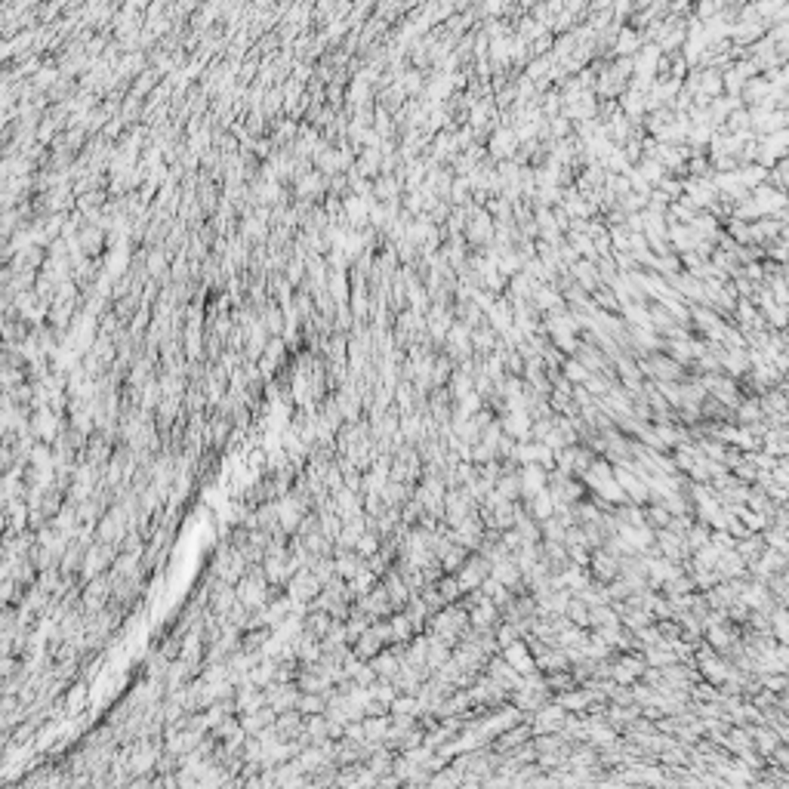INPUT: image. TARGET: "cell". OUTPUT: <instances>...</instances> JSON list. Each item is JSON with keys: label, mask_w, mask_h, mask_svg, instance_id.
Listing matches in <instances>:
<instances>
[{"label": "cell", "mask_w": 789, "mask_h": 789, "mask_svg": "<svg viewBox=\"0 0 789 789\" xmlns=\"http://www.w3.org/2000/svg\"><path fill=\"white\" fill-rule=\"evenodd\" d=\"M490 574V565L484 558H475L472 565H466L462 567V574H460V586L462 589H475V586H481L484 583V576Z\"/></svg>", "instance_id": "277c9868"}, {"label": "cell", "mask_w": 789, "mask_h": 789, "mask_svg": "<svg viewBox=\"0 0 789 789\" xmlns=\"http://www.w3.org/2000/svg\"><path fill=\"white\" fill-rule=\"evenodd\" d=\"M490 574H494V580H500L503 586H515V583H518V574H521V567H515L512 561L500 558V561H496L494 567H490Z\"/></svg>", "instance_id": "ba28073f"}, {"label": "cell", "mask_w": 789, "mask_h": 789, "mask_svg": "<svg viewBox=\"0 0 789 789\" xmlns=\"http://www.w3.org/2000/svg\"><path fill=\"white\" fill-rule=\"evenodd\" d=\"M327 626H330L327 614H315V616H311V623H309V629H311L315 635H324V632H327Z\"/></svg>", "instance_id": "44dd1931"}, {"label": "cell", "mask_w": 789, "mask_h": 789, "mask_svg": "<svg viewBox=\"0 0 789 789\" xmlns=\"http://www.w3.org/2000/svg\"><path fill=\"white\" fill-rule=\"evenodd\" d=\"M543 484H546V472H543V466H536V462H527L525 472H521V494L536 496V494L543 490Z\"/></svg>", "instance_id": "3957f363"}, {"label": "cell", "mask_w": 789, "mask_h": 789, "mask_svg": "<svg viewBox=\"0 0 789 789\" xmlns=\"http://www.w3.org/2000/svg\"><path fill=\"white\" fill-rule=\"evenodd\" d=\"M364 731H367V737H382V734H386V721H382V719L364 721Z\"/></svg>", "instance_id": "603a6c76"}, {"label": "cell", "mask_w": 789, "mask_h": 789, "mask_svg": "<svg viewBox=\"0 0 789 789\" xmlns=\"http://www.w3.org/2000/svg\"><path fill=\"white\" fill-rule=\"evenodd\" d=\"M737 416L740 422H752L761 416V401H746V404H737Z\"/></svg>", "instance_id": "e0dca14e"}, {"label": "cell", "mask_w": 789, "mask_h": 789, "mask_svg": "<svg viewBox=\"0 0 789 789\" xmlns=\"http://www.w3.org/2000/svg\"><path fill=\"white\" fill-rule=\"evenodd\" d=\"M506 432L509 435H518V438H527V432H530V420H527V410H512V413L506 416Z\"/></svg>", "instance_id": "9c48e42d"}, {"label": "cell", "mask_w": 789, "mask_h": 789, "mask_svg": "<svg viewBox=\"0 0 789 789\" xmlns=\"http://www.w3.org/2000/svg\"><path fill=\"white\" fill-rule=\"evenodd\" d=\"M755 737V746L761 749L765 755H774V749H777V734L774 731H752Z\"/></svg>", "instance_id": "4fadbf2b"}, {"label": "cell", "mask_w": 789, "mask_h": 789, "mask_svg": "<svg viewBox=\"0 0 789 789\" xmlns=\"http://www.w3.org/2000/svg\"><path fill=\"white\" fill-rule=\"evenodd\" d=\"M567 614H570V623H576V626H586V623H589V605H586V601H570Z\"/></svg>", "instance_id": "9a60e30c"}, {"label": "cell", "mask_w": 789, "mask_h": 789, "mask_svg": "<svg viewBox=\"0 0 789 789\" xmlns=\"http://www.w3.org/2000/svg\"><path fill=\"white\" fill-rule=\"evenodd\" d=\"M728 641L731 639H728V632L721 629V623L719 626H709V645H712L715 651H728Z\"/></svg>", "instance_id": "ac0fdd59"}, {"label": "cell", "mask_w": 789, "mask_h": 789, "mask_svg": "<svg viewBox=\"0 0 789 789\" xmlns=\"http://www.w3.org/2000/svg\"><path fill=\"white\" fill-rule=\"evenodd\" d=\"M740 601L746 607H755V611H765L768 607V589L761 583H749V586H740Z\"/></svg>", "instance_id": "5b68a950"}, {"label": "cell", "mask_w": 789, "mask_h": 789, "mask_svg": "<svg viewBox=\"0 0 789 789\" xmlns=\"http://www.w3.org/2000/svg\"><path fill=\"white\" fill-rule=\"evenodd\" d=\"M506 663L515 672H534L536 657H530V651L525 645H506Z\"/></svg>", "instance_id": "7a4b0ae2"}, {"label": "cell", "mask_w": 789, "mask_h": 789, "mask_svg": "<svg viewBox=\"0 0 789 789\" xmlns=\"http://www.w3.org/2000/svg\"><path fill=\"white\" fill-rule=\"evenodd\" d=\"M737 552L743 555L746 561H759V558H761V555H759V552H761V543H759V536H749V540H743V543H740V546H737Z\"/></svg>", "instance_id": "2e32d148"}, {"label": "cell", "mask_w": 789, "mask_h": 789, "mask_svg": "<svg viewBox=\"0 0 789 789\" xmlns=\"http://www.w3.org/2000/svg\"><path fill=\"white\" fill-rule=\"evenodd\" d=\"M774 481L780 484V487H789V462L786 460H777V466H774Z\"/></svg>", "instance_id": "ffe728a7"}, {"label": "cell", "mask_w": 789, "mask_h": 789, "mask_svg": "<svg viewBox=\"0 0 789 789\" xmlns=\"http://www.w3.org/2000/svg\"><path fill=\"white\" fill-rule=\"evenodd\" d=\"M565 373L570 376V380H576V382H586V380H589L586 370H583L576 361H567V364H565Z\"/></svg>", "instance_id": "7402d4cb"}, {"label": "cell", "mask_w": 789, "mask_h": 789, "mask_svg": "<svg viewBox=\"0 0 789 789\" xmlns=\"http://www.w3.org/2000/svg\"><path fill=\"white\" fill-rule=\"evenodd\" d=\"M703 675H706L709 681H715V685H721V681L731 679V669L725 666V660H715V657H709V654H703Z\"/></svg>", "instance_id": "52a82bcc"}, {"label": "cell", "mask_w": 789, "mask_h": 789, "mask_svg": "<svg viewBox=\"0 0 789 789\" xmlns=\"http://www.w3.org/2000/svg\"><path fill=\"white\" fill-rule=\"evenodd\" d=\"M771 626H774V632H777V639L789 645V614H786V611H774Z\"/></svg>", "instance_id": "5bb4252c"}, {"label": "cell", "mask_w": 789, "mask_h": 789, "mask_svg": "<svg viewBox=\"0 0 789 789\" xmlns=\"http://www.w3.org/2000/svg\"><path fill=\"white\" fill-rule=\"evenodd\" d=\"M589 697H592V691H589V694H565V697H561V706H565V709H583L589 703Z\"/></svg>", "instance_id": "d6986e66"}, {"label": "cell", "mask_w": 789, "mask_h": 789, "mask_svg": "<svg viewBox=\"0 0 789 789\" xmlns=\"http://www.w3.org/2000/svg\"><path fill=\"white\" fill-rule=\"evenodd\" d=\"M552 512H555V496L549 494V490H540V494L534 496V515L540 521H546V518H552Z\"/></svg>", "instance_id": "30bf717a"}, {"label": "cell", "mask_w": 789, "mask_h": 789, "mask_svg": "<svg viewBox=\"0 0 789 789\" xmlns=\"http://www.w3.org/2000/svg\"><path fill=\"white\" fill-rule=\"evenodd\" d=\"M592 567H595V574H598L601 580H611V576L616 574V561L611 558V555H605V552H598V555H595Z\"/></svg>", "instance_id": "7c38bea8"}, {"label": "cell", "mask_w": 789, "mask_h": 789, "mask_svg": "<svg viewBox=\"0 0 789 789\" xmlns=\"http://www.w3.org/2000/svg\"><path fill=\"white\" fill-rule=\"evenodd\" d=\"M494 616H496L494 601H481V607H475V611H472V623L478 629H487L490 623H494Z\"/></svg>", "instance_id": "8fae6325"}, {"label": "cell", "mask_w": 789, "mask_h": 789, "mask_svg": "<svg viewBox=\"0 0 789 789\" xmlns=\"http://www.w3.org/2000/svg\"><path fill=\"white\" fill-rule=\"evenodd\" d=\"M657 543H660V549H663L666 558H681V555L688 552V543L681 540L679 534H672V530H663V534H657Z\"/></svg>", "instance_id": "8992f818"}, {"label": "cell", "mask_w": 789, "mask_h": 789, "mask_svg": "<svg viewBox=\"0 0 789 789\" xmlns=\"http://www.w3.org/2000/svg\"><path fill=\"white\" fill-rule=\"evenodd\" d=\"M765 688H774V691H777V688H786V679H771V675H768Z\"/></svg>", "instance_id": "cb8c5ba5"}, {"label": "cell", "mask_w": 789, "mask_h": 789, "mask_svg": "<svg viewBox=\"0 0 789 789\" xmlns=\"http://www.w3.org/2000/svg\"><path fill=\"white\" fill-rule=\"evenodd\" d=\"M752 201L759 204L761 216H777L789 207L786 188H780V185H774V182H765V185H759V188H752Z\"/></svg>", "instance_id": "6da1fadb"}, {"label": "cell", "mask_w": 789, "mask_h": 789, "mask_svg": "<svg viewBox=\"0 0 789 789\" xmlns=\"http://www.w3.org/2000/svg\"><path fill=\"white\" fill-rule=\"evenodd\" d=\"M774 759L783 761V765L789 768V749H780V746H777V749H774Z\"/></svg>", "instance_id": "d4e9b609"}]
</instances>
